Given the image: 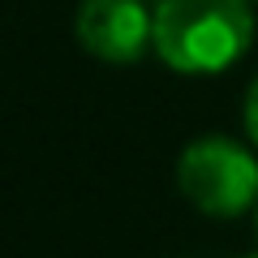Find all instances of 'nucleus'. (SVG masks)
Instances as JSON below:
<instances>
[{
	"mask_svg": "<svg viewBox=\"0 0 258 258\" xmlns=\"http://www.w3.org/2000/svg\"><path fill=\"white\" fill-rule=\"evenodd\" d=\"M254 43L249 0H159L155 52L176 74H224Z\"/></svg>",
	"mask_w": 258,
	"mask_h": 258,
	"instance_id": "1",
	"label": "nucleus"
},
{
	"mask_svg": "<svg viewBox=\"0 0 258 258\" xmlns=\"http://www.w3.org/2000/svg\"><path fill=\"white\" fill-rule=\"evenodd\" d=\"M249 258H258V254H249Z\"/></svg>",
	"mask_w": 258,
	"mask_h": 258,
	"instance_id": "5",
	"label": "nucleus"
},
{
	"mask_svg": "<svg viewBox=\"0 0 258 258\" xmlns=\"http://www.w3.org/2000/svg\"><path fill=\"white\" fill-rule=\"evenodd\" d=\"M74 30L86 52L112 64H129L155 47V13L142 0H82Z\"/></svg>",
	"mask_w": 258,
	"mask_h": 258,
	"instance_id": "3",
	"label": "nucleus"
},
{
	"mask_svg": "<svg viewBox=\"0 0 258 258\" xmlns=\"http://www.w3.org/2000/svg\"><path fill=\"white\" fill-rule=\"evenodd\" d=\"M245 134L258 142V78L249 82V95H245Z\"/></svg>",
	"mask_w": 258,
	"mask_h": 258,
	"instance_id": "4",
	"label": "nucleus"
},
{
	"mask_svg": "<svg viewBox=\"0 0 258 258\" xmlns=\"http://www.w3.org/2000/svg\"><path fill=\"white\" fill-rule=\"evenodd\" d=\"M176 185L203 215L232 220L258 203V159L232 138H198L176 159Z\"/></svg>",
	"mask_w": 258,
	"mask_h": 258,
	"instance_id": "2",
	"label": "nucleus"
}]
</instances>
